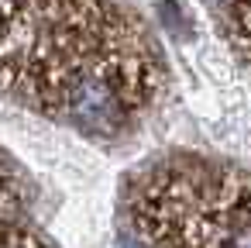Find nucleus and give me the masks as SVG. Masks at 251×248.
<instances>
[{
    "label": "nucleus",
    "mask_w": 251,
    "mask_h": 248,
    "mask_svg": "<svg viewBox=\"0 0 251 248\" xmlns=\"http://www.w3.org/2000/svg\"><path fill=\"white\" fill-rule=\"evenodd\" d=\"M69 114L76 117L79 128L93 131V135H107L117 128L121 121V107H117V93L110 83H103L100 76H79L69 86Z\"/></svg>",
    "instance_id": "nucleus-1"
}]
</instances>
